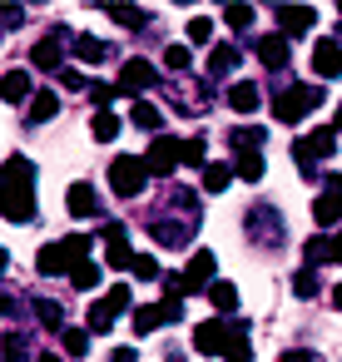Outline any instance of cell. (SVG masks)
Here are the masks:
<instances>
[{
  "mask_svg": "<svg viewBox=\"0 0 342 362\" xmlns=\"http://www.w3.org/2000/svg\"><path fill=\"white\" fill-rule=\"evenodd\" d=\"M317 25V11L312 6H278V30H283V40L288 35H302V30H312Z\"/></svg>",
  "mask_w": 342,
  "mask_h": 362,
  "instance_id": "7c38bea8",
  "label": "cell"
},
{
  "mask_svg": "<svg viewBox=\"0 0 342 362\" xmlns=\"http://www.w3.org/2000/svg\"><path fill=\"white\" fill-rule=\"evenodd\" d=\"M179 144H184V139L159 134V139L149 144V154H144V169H149V174H174V164H179Z\"/></svg>",
  "mask_w": 342,
  "mask_h": 362,
  "instance_id": "8fae6325",
  "label": "cell"
},
{
  "mask_svg": "<svg viewBox=\"0 0 342 362\" xmlns=\"http://www.w3.org/2000/svg\"><path fill=\"white\" fill-rule=\"evenodd\" d=\"M60 115V100H55V90H35L30 95V110H25V119L30 124H45V119H55Z\"/></svg>",
  "mask_w": 342,
  "mask_h": 362,
  "instance_id": "d6986e66",
  "label": "cell"
},
{
  "mask_svg": "<svg viewBox=\"0 0 342 362\" xmlns=\"http://www.w3.org/2000/svg\"><path fill=\"white\" fill-rule=\"evenodd\" d=\"M322 100H327L322 85H293L273 100V115H278V124H302L307 110H322Z\"/></svg>",
  "mask_w": 342,
  "mask_h": 362,
  "instance_id": "7a4b0ae2",
  "label": "cell"
},
{
  "mask_svg": "<svg viewBox=\"0 0 342 362\" xmlns=\"http://www.w3.org/2000/svg\"><path fill=\"white\" fill-rule=\"evenodd\" d=\"M149 233H154V243H159V248H189L194 223H189V218H159V214H154Z\"/></svg>",
  "mask_w": 342,
  "mask_h": 362,
  "instance_id": "9c48e42d",
  "label": "cell"
},
{
  "mask_svg": "<svg viewBox=\"0 0 342 362\" xmlns=\"http://www.w3.org/2000/svg\"><path fill=\"white\" fill-rule=\"evenodd\" d=\"M159 322H184V298H164L159 303Z\"/></svg>",
  "mask_w": 342,
  "mask_h": 362,
  "instance_id": "f6af8a7d",
  "label": "cell"
},
{
  "mask_svg": "<svg viewBox=\"0 0 342 362\" xmlns=\"http://www.w3.org/2000/svg\"><path fill=\"white\" fill-rule=\"evenodd\" d=\"M213 268H218V258H213L208 248H199V253L189 258V268L179 273V293H199V288H213Z\"/></svg>",
  "mask_w": 342,
  "mask_h": 362,
  "instance_id": "ba28073f",
  "label": "cell"
},
{
  "mask_svg": "<svg viewBox=\"0 0 342 362\" xmlns=\"http://www.w3.org/2000/svg\"><path fill=\"white\" fill-rule=\"evenodd\" d=\"M105 263L110 268H129L134 263V248H129V233L114 223V228H105Z\"/></svg>",
  "mask_w": 342,
  "mask_h": 362,
  "instance_id": "9a60e30c",
  "label": "cell"
},
{
  "mask_svg": "<svg viewBox=\"0 0 342 362\" xmlns=\"http://www.w3.org/2000/svg\"><path fill=\"white\" fill-rule=\"evenodd\" d=\"M332 139H337V134H332V124H327V129H312V134H302V139L293 144V159H297V169H302V174H312V169H317V164L332 154Z\"/></svg>",
  "mask_w": 342,
  "mask_h": 362,
  "instance_id": "277c9868",
  "label": "cell"
},
{
  "mask_svg": "<svg viewBox=\"0 0 342 362\" xmlns=\"http://www.w3.org/2000/svg\"><path fill=\"white\" fill-rule=\"evenodd\" d=\"M110 327H114V313H110L105 298H100V303L90 308V332H110Z\"/></svg>",
  "mask_w": 342,
  "mask_h": 362,
  "instance_id": "b9f144b4",
  "label": "cell"
},
{
  "mask_svg": "<svg viewBox=\"0 0 342 362\" xmlns=\"http://www.w3.org/2000/svg\"><path fill=\"white\" fill-rule=\"evenodd\" d=\"M159 327V303H139L134 308V332L144 337V332H154Z\"/></svg>",
  "mask_w": 342,
  "mask_h": 362,
  "instance_id": "d590c367",
  "label": "cell"
},
{
  "mask_svg": "<svg viewBox=\"0 0 342 362\" xmlns=\"http://www.w3.org/2000/svg\"><path fill=\"white\" fill-rule=\"evenodd\" d=\"M110 21H114V25H129V30H144V25H149V16H144L139 6H110Z\"/></svg>",
  "mask_w": 342,
  "mask_h": 362,
  "instance_id": "4316f807",
  "label": "cell"
},
{
  "mask_svg": "<svg viewBox=\"0 0 342 362\" xmlns=\"http://www.w3.org/2000/svg\"><path fill=\"white\" fill-rule=\"evenodd\" d=\"M258 60H263L268 70H288V40H283V35H263V40H258Z\"/></svg>",
  "mask_w": 342,
  "mask_h": 362,
  "instance_id": "ac0fdd59",
  "label": "cell"
},
{
  "mask_svg": "<svg viewBox=\"0 0 342 362\" xmlns=\"http://www.w3.org/2000/svg\"><path fill=\"white\" fill-rule=\"evenodd\" d=\"M75 263H85V258H75L65 238H60V243H45V248L35 253V268H40V278H55V273H70Z\"/></svg>",
  "mask_w": 342,
  "mask_h": 362,
  "instance_id": "30bf717a",
  "label": "cell"
},
{
  "mask_svg": "<svg viewBox=\"0 0 342 362\" xmlns=\"http://www.w3.org/2000/svg\"><path fill=\"white\" fill-rule=\"evenodd\" d=\"M312 218H317V228H332L342 218V174L322 179V199H312Z\"/></svg>",
  "mask_w": 342,
  "mask_h": 362,
  "instance_id": "52a82bcc",
  "label": "cell"
},
{
  "mask_svg": "<svg viewBox=\"0 0 342 362\" xmlns=\"http://www.w3.org/2000/svg\"><path fill=\"white\" fill-rule=\"evenodd\" d=\"M0 218L30 223L35 218V164L25 154H11L0 169Z\"/></svg>",
  "mask_w": 342,
  "mask_h": 362,
  "instance_id": "6da1fadb",
  "label": "cell"
},
{
  "mask_svg": "<svg viewBox=\"0 0 342 362\" xmlns=\"http://www.w3.org/2000/svg\"><path fill=\"white\" fill-rule=\"evenodd\" d=\"M60 80H65V90H85V85H90V80H85V75H80V70H65V75H60Z\"/></svg>",
  "mask_w": 342,
  "mask_h": 362,
  "instance_id": "681fc988",
  "label": "cell"
},
{
  "mask_svg": "<svg viewBox=\"0 0 342 362\" xmlns=\"http://www.w3.org/2000/svg\"><path fill=\"white\" fill-rule=\"evenodd\" d=\"M35 85H30V70H6L0 75V100L6 105H30Z\"/></svg>",
  "mask_w": 342,
  "mask_h": 362,
  "instance_id": "5bb4252c",
  "label": "cell"
},
{
  "mask_svg": "<svg viewBox=\"0 0 342 362\" xmlns=\"http://www.w3.org/2000/svg\"><path fill=\"white\" fill-rule=\"evenodd\" d=\"M6 268H11V253H6V248H0V273H6Z\"/></svg>",
  "mask_w": 342,
  "mask_h": 362,
  "instance_id": "11a10c76",
  "label": "cell"
},
{
  "mask_svg": "<svg viewBox=\"0 0 342 362\" xmlns=\"http://www.w3.org/2000/svg\"><path fill=\"white\" fill-rule=\"evenodd\" d=\"M0 313H20V308H16V298H11V293H0Z\"/></svg>",
  "mask_w": 342,
  "mask_h": 362,
  "instance_id": "f5cc1de1",
  "label": "cell"
},
{
  "mask_svg": "<svg viewBox=\"0 0 342 362\" xmlns=\"http://www.w3.org/2000/svg\"><path fill=\"white\" fill-rule=\"evenodd\" d=\"M189 60H194L189 45H169V50H164V65H169V70H189Z\"/></svg>",
  "mask_w": 342,
  "mask_h": 362,
  "instance_id": "ee69618b",
  "label": "cell"
},
{
  "mask_svg": "<svg viewBox=\"0 0 342 362\" xmlns=\"http://www.w3.org/2000/svg\"><path fill=\"white\" fill-rule=\"evenodd\" d=\"M90 100H95V105H110V100H114V85H90Z\"/></svg>",
  "mask_w": 342,
  "mask_h": 362,
  "instance_id": "7dc6e473",
  "label": "cell"
},
{
  "mask_svg": "<svg viewBox=\"0 0 342 362\" xmlns=\"http://www.w3.org/2000/svg\"><path fill=\"white\" fill-rule=\"evenodd\" d=\"M233 65H238V45H213V55H208V75L223 80V75H233Z\"/></svg>",
  "mask_w": 342,
  "mask_h": 362,
  "instance_id": "cb8c5ba5",
  "label": "cell"
},
{
  "mask_svg": "<svg viewBox=\"0 0 342 362\" xmlns=\"http://www.w3.org/2000/svg\"><path fill=\"white\" fill-rule=\"evenodd\" d=\"M327 263H342V228L327 238Z\"/></svg>",
  "mask_w": 342,
  "mask_h": 362,
  "instance_id": "c3c4849f",
  "label": "cell"
},
{
  "mask_svg": "<svg viewBox=\"0 0 342 362\" xmlns=\"http://www.w3.org/2000/svg\"><path fill=\"white\" fill-rule=\"evenodd\" d=\"M0 357H6V362H25V357H30V342H25L20 332H6V342H0Z\"/></svg>",
  "mask_w": 342,
  "mask_h": 362,
  "instance_id": "e575fe53",
  "label": "cell"
},
{
  "mask_svg": "<svg viewBox=\"0 0 342 362\" xmlns=\"http://www.w3.org/2000/svg\"><path fill=\"white\" fill-rule=\"evenodd\" d=\"M70 30H45L40 40H35V50H30V65H40V70H60V60H65V50H70Z\"/></svg>",
  "mask_w": 342,
  "mask_h": 362,
  "instance_id": "5b68a950",
  "label": "cell"
},
{
  "mask_svg": "<svg viewBox=\"0 0 342 362\" xmlns=\"http://www.w3.org/2000/svg\"><path fill=\"white\" fill-rule=\"evenodd\" d=\"M337 129H342V105H337V124H332V134H337Z\"/></svg>",
  "mask_w": 342,
  "mask_h": 362,
  "instance_id": "6f0895ef",
  "label": "cell"
},
{
  "mask_svg": "<svg viewBox=\"0 0 342 362\" xmlns=\"http://www.w3.org/2000/svg\"><path fill=\"white\" fill-rule=\"evenodd\" d=\"M35 317H40V327L65 332V313H60V303H55V298H40V303H35Z\"/></svg>",
  "mask_w": 342,
  "mask_h": 362,
  "instance_id": "4dcf8cb0",
  "label": "cell"
},
{
  "mask_svg": "<svg viewBox=\"0 0 342 362\" xmlns=\"http://www.w3.org/2000/svg\"><path fill=\"white\" fill-rule=\"evenodd\" d=\"M65 209L75 214V218H95L100 214V194L80 179V184H70V194H65Z\"/></svg>",
  "mask_w": 342,
  "mask_h": 362,
  "instance_id": "e0dca14e",
  "label": "cell"
},
{
  "mask_svg": "<svg viewBox=\"0 0 342 362\" xmlns=\"http://www.w3.org/2000/svg\"><path fill=\"white\" fill-rule=\"evenodd\" d=\"M228 179H233V169H228V164H204V189H208V194H223V189H228Z\"/></svg>",
  "mask_w": 342,
  "mask_h": 362,
  "instance_id": "d6a6232c",
  "label": "cell"
},
{
  "mask_svg": "<svg viewBox=\"0 0 342 362\" xmlns=\"http://www.w3.org/2000/svg\"><path fill=\"white\" fill-rule=\"evenodd\" d=\"M90 134H95L100 144H114V139H119V115H114V110H95Z\"/></svg>",
  "mask_w": 342,
  "mask_h": 362,
  "instance_id": "603a6c76",
  "label": "cell"
},
{
  "mask_svg": "<svg viewBox=\"0 0 342 362\" xmlns=\"http://www.w3.org/2000/svg\"><path fill=\"white\" fill-rule=\"evenodd\" d=\"M228 342V317H208L194 327V352H223Z\"/></svg>",
  "mask_w": 342,
  "mask_h": 362,
  "instance_id": "4fadbf2b",
  "label": "cell"
},
{
  "mask_svg": "<svg viewBox=\"0 0 342 362\" xmlns=\"http://www.w3.org/2000/svg\"><path fill=\"white\" fill-rule=\"evenodd\" d=\"M223 357H228V362H253V347H248V327H243V322H228Z\"/></svg>",
  "mask_w": 342,
  "mask_h": 362,
  "instance_id": "ffe728a7",
  "label": "cell"
},
{
  "mask_svg": "<svg viewBox=\"0 0 342 362\" xmlns=\"http://www.w3.org/2000/svg\"><path fill=\"white\" fill-rule=\"evenodd\" d=\"M263 139H268V129H253V124H243V129L233 124V134H228V144H233V149H258Z\"/></svg>",
  "mask_w": 342,
  "mask_h": 362,
  "instance_id": "1f68e13d",
  "label": "cell"
},
{
  "mask_svg": "<svg viewBox=\"0 0 342 362\" xmlns=\"http://www.w3.org/2000/svg\"><path fill=\"white\" fill-rule=\"evenodd\" d=\"M110 184H114V194H119V199H139V194H144V184H149L144 159H139V154H119V159L110 164Z\"/></svg>",
  "mask_w": 342,
  "mask_h": 362,
  "instance_id": "3957f363",
  "label": "cell"
},
{
  "mask_svg": "<svg viewBox=\"0 0 342 362\" xmlns=\"http://www.w3.org/2000/svg\"><path fill=\"white\" fill-rule=\"evenodd\" d=\"M278 362H322V357H317V352H307V347H288Z\"/></svg>",
  "mask_w": 342,
  "mask_h": 362,
  "instance_id": "bcb514c9",
  "label": "cell"
},
{
  "mask_svg": "<svg viewBox=\"0 0 342 362\" xmlns=\"http://www.w3.org/2000/svg\"><path fill=\"white\" fill-rule=\"evenodd\" d=\"M159 85V70L149 65V60H124V70H119V80H114V95H144V90H154Z\"/></svg>",
  "mask_w": 342,
  "mask_h": 362,
  "instance_id": "8992f818",
  "label": "cell"
},
{
  "mask_svg": "<svg viewBox=\"0 0 342 362\" xmlns=\"http://www.w3.org/2000/svg\"><path fill=\"white\" fill-rule=\"evenodd\" d=\"M105 308H110V313H114V317H119V313H124V308H134V298H129V283H114V288H110V293H105Z\"/></svg>",
  "mask_w": 342,
  "mask_h": 362,
  "instance_id": "74e56055",
  "label": "cell"
},
{
  "mask_svg": "<svg viewBox=\"0 0 342 362\" xmlns=\"http://www.w3.org/2000/svg\"><path fill=\"white\" fill-rule=\"evenodd\" d=\"M134 124L154 134V129H164V110H159V105H149V100H139V105H134Z\"/></svg>",
  "mask_w": 342,
  "mask_h": 362,
  "instance_id": "f1b7e54d",
  "label": "cell"
},
{
  "mask_svg": "<svg viewBox=\"0 0 342 362\" xmlns=\"http://www.w3.org/2000/svg\"><path fill=\"white\" fill-rule=\"evenodd\" d=\"M100 278H105V268H100V263H90V258L70 268V283H75L80 293H95V288H100Z\"/></svg>",
  "mask_w": 342,
  "mask_h": 362,
  "instance_id": "d4e9b609",
  "label": "cell"
},
{
  "mask_svg": "<svg viewBox=\"0 0 342 362\" xmlns=\"http://www.w3.org/2000/svg\"><path fill=\"white\" fill-rule=\"evenodd\" d=\"M110 362H139V352H134V347H114Z\"/></svg>",
  "mask_w": 342,
  "mask_h": 362,
  "instance_id": "816d5d0a",
  "label": "cell"
},
{
  "mask_svg": "<svg viewBox=\"0 0 342 362\" xmlns=\"http://www.w3.org/2000/svg\"><path fill=\"white\" fill-rule=\"evenodd\" d=\"M293 293H297V298H317V293H322L317 268H297V273H293Z\"/></svg>",
  "mask_w": 342,
  "mask_h": 362,
  "instance_id": "f546056e",
  "label": "cell"
},
{
  "mask_svg": "<svg viewBox=\"0 0 342 362\" xmlns=\"http://www.w3.org/2000/svg\"><path fill=\"white\" fill-rule=\"evenodd\" d=\"M312 70H317L322 80H337V75H342V45H337V40H317V45H312Z\"/></svg>",
  "mask_w": 342,
  "mask_h": 362,
  "instance_id": "2e32d148",
  "label": "cell"
},
{
  "mask_svg": "<svg viewBox=\"0 0 342 362\" xmlns=\"http://www.w3.org/2000/svg\"><path fill=\"white\" fill-rule=\"evenodd\" d=\"M208 303L218 308V317H228V313L238 308V288H233V283H218V278H213V288H208Z\"/></svg>",
  "mask_w": 342,
  "mask_h": 362,
  "instance_id": "484cf974",
  "label": "cell"
},
{
  "mask_svg": "<svg viewBox=\"0 0 342 362\" xmlns=\"http://www.w3.org/2000/svg\"><path fill=\"white\" fill-rule=\"evenodd\" d=\"M70 50H75L85 65H100V60H105V45H100L95 35H75V40H70Z\"/></svg>",
  "mask_w": 342,
  "mask_h": 362,
  "instance_id": "83f0119b",
  "label": "cell"
},
{
  "mask_svg": "<svg viewBox=\"0 0 342 362\" xmlns=\"http://www.w3.org/2000/svg\"><path fill=\"white\" fill-rule=\"evenodd\" d=\"M60 342H65V352H70V357H85V352H90V327H65V332H60Z\"/></svg>",
  "mask_w": 342,
  "mask_h": 362,
  "instance_id": "836d02e7",
  "label": "cell"
},
{
  "mask_svg": "<svg viewBox=\"0 0 342 362\" xmlns=\"http://www.w3.org/2000/svg\"><path fill=\"white\" fill-rule=\"evenodd\" d=\"M129 268H134V278H144V283H154V278H159V258H154V253H134V263H129Z\"/></svg>",
  "mask_w": 342,
  "mask_h": 362,
  "instance_id": "ab89813d",
  "label": "cell"
},
{
  "mask_svg": "<svg viewBox=\"0 0 342 362\" xmlns=\"http://www.w3.org/2000/svg\"><path fill=\"white\" fill-rule=\"evenodd\" d=\"M228 110H238V115H253V110H258V85H248V80L228 85Z\"/></svg>",
  "mask_w": 342,
  "mask_h": 362,
  "instance_id": "7402d4cb",
  "label": "cell"
},
{
  "mask_svg": "<svg viewBox=\"0 0 342 362\" xmlns=\"http://www.w3.org/2000/svg\"><path fill=\"white\" fill-rule=\"evenodd\" d=\"M0 25H20V6H0Z\"/></svg>",
  "mask_w": 342,
  "mask_h": 362,
  "instance_id": "f907efd6",
  "label": "cell"
},
{
  "mask_svg": "<svg viewBox=\"0 0 342 362\" xmlns=\"http://www.w3.org/2000/svg\"><path fill=\"white\" fill-rule=\"evenodd\" d=\"M35 362H65V357H55V352H40V357H35Z\"/></svg>",
  "mask_w": 342,
  "mask_h": 362,
  "instance_id": "db71d44e",
  "label": "cell"
},
{
  "mask_svg": "<svg viewBox=\"0 0 342 362\" xmlns=\"http://www.w3.org/2000/svg\"><path fill=\"white\" fill-rule=\"evenodd\" d=\"M208 40H213V21H204V16L189 21V45H208Z\"/></svg>",
  "mask_w": 342,
  "mask_h": 362,
  "instance_id": "7bdbcfd3",
  "label": "cell"
},
{
  "mask_svg": "<svg viewBox=\"0 0 342 362\" xmlns=\"http://www.w3.org/2000/svg\"><path fill=\"white\" fill-rule=\"evenodd\" d=\"M332 303H337V308H342V288H332Z\"/></svg>",
  "mask_w": 342,
  "mask_h": 362,
  "instance_id": "9f6ffc18",
  "label": "cell"
},
{
  "mask_svg": "<svg viewBox=\"0 0 342 362\" xmlns=\"http://www.w3.org/2000/svg\"><path fill=\"white\" fill-rule=\"evenodd\" d=\"M302 258H307V268H317V263H327V238H322V233H312V238L302 243Z\"/></svg>",
  "mask_w": 342,
  "mask_h": 362,
  "instance_id": "f35d334b",
  "label": "cell"
},
{
  "mask_svg": "<svg viewBox=\"0 0 342 362\" xmlns=\"http://www.w3.org/2000/svg\"><path fill=\"white\" fill-rule=\"evenodd\" d=\"M223 21H228L233 30H248V25H253V6H238V0H233V6L223 11Z\"/></svg>",
  "mask_w": 342,
  "mask_h": 362,
  "instance_id": "60d3db41",
  "label": "cell"
},
{
  "mask_svg": "<svg viewBox=\"0 0 342 362\" xmlns=\"http://www.w3.org/2000/svg\"><path fill=\"white\" fill-rule=\"evenodd\" d=\"M228 169H233L238 179H248V184H258V179H263V154H258V149H238Z\"/></svg>",
  "mask_w": 342,
  "mask_h": 362,
  "instance_id": "44dd1931",
  "label": "cell"
},
{
  "mask_svg": "<svg viewBox=\"0 0 342 362\" xmlns=\"http://www.w3.org/2000/svg\"><path fill=\"white\" fill-rule=\"evenodd\" d=\"M179 164H189V169H199V164H204V134H194V139H184V144H179Z\"/></svg>",
  "mask_w": 342,
  "mask_h": 362,
  "instance_id": "8d00e7d4",
  "label": "cell"
}]
</instances>
